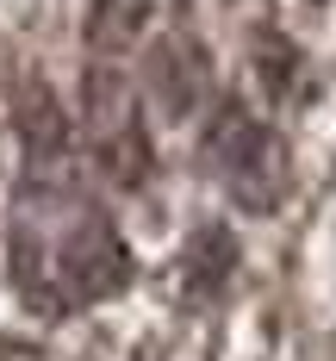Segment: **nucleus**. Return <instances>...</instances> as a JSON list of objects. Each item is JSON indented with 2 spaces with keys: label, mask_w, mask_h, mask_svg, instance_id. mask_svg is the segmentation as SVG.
<instances>
[{
  "label": "nucleus",
  "mask_w": 336,
  "mask_h": 361,
  "mask_svg": "<svg viewBox=\"0 0 336 361\" xmlns=\"http://www.w3.org/2000/svg\"><path fill=\"white\" fill-rule=\"evenodd\" d=\"M81 125H87V144L94 162L106 169L112 187H144L156 175V144L144 131V106H137V87L125 81V69L94 63L81 75Z\"/></svg>",
  "instance_id": "f257e3e1"
},
{
  "label": "nucleus",
  "mask_w": 336,
  "mask_h": 361,
  "mask_svg": "<svg viewBox=\"0 0 336 361\" xmlns=\"http://www.w3.org/2000/svg\"><path fill=\"white\" fill-rule=\"evenodd\" d=\"M206 149L218 162L224 187L237 193V206L274 212V200H280V149H274V131H261L256 112L243 106V100H218Z\"/></svg>",
  "instance_id": "f03ea898"
},
{
  "label": "nucleus",
  "mask_w": 336,
  "mask_h": 361,
  "mask_svg": "<svg viewBox=\"0 0 336 361\" xmlns=\"http://www.w3.org/2000/svg\"><path fill=\"white\" fill-rule=\"evenodd\" d=\"M56 281H63V299H75V305L118 299V293L131 287V250H125V237L100 212L75 218V231L56 250Z\"/></svg>",
  "instance_id": "7ed1b4c3"
},
{
  "label": "nucleus",
  "mask_w": 336,
  "mask_h": 361,
  "mask_svg": "<svg viewBox=\"0 0 336 361\" xmlns=\"http://www.w3.org/2000/svg\"><path fill=\"white\" fill-rule=\"evenodd\" d=\"M13 118H19V137H25V156H32V180L44 175V187H56V162L69 156V125H63V106L56 94L44 87V75H25L19 94H13Z\"/></svg>",
  "instance_id": "20e7f679"
},
{
  "label": "nucleus",
  "mask_w": 336,
  "mask_h": 361,
  "mask_svg": "<svg viewBox=\"0 0 336 361\" xmlns=\"http://www.w3.org/2000/svg\"><path fill=\"white\" fill-rule=\"evenodd\" d=\"M149 81L162 94V112L187 118V112L206 100V50L193 37H162L156 56H149Z\"/></svg>",
  "instance_id": "39448f33"
},
{
  "label": "nucleus",
  "mask_w": 336,
  "mask_h": 361,
  "mask_svg": "<svg viewBox=\"0 0 336 361\" xmlns=\"http://www.w3.org/2000/svg\"><path fill=\"white\" fill-rule=\"evenodd\" d=\"M181 274H187V287H193V299H212V293L237 274V237H230L224 224H199L193 243H187Z\"/></svg>",
  "instance_id": "423d86ee"
},
{
  "label": "nucleus",
  "mask_w": 336,
  "mask_h": 361,
  "mask_svg": "<svg viewBox=\"0 0 336 361\" xmlns=\"http://www.w3.org/2000/svg\"><path fill=\"white\" fill-rule=\"evenodd\" d=\"M149 6L156 0H94V13H87V44L100 50V56H125L149 25Z\"/></svg>",
  "instance_id": "0eeeda50"
},
{
  "label": "nucleus",
  "mask_w": 336,
  "mask_h": 361,
  "mask_svg": "<svg viewBox=\"0 0 336 361\" xmlns=\"http://www.w3.org/2000/svg\"><path fill=\"white\" fill-rule=\"evenodd\" d=\"M256 75H261V87H268V100H287V87H293V75H299V50L280 32H261L256 37Z\"/></svg>",
  "instance_id": "6e6552de"
}]
</instances>
